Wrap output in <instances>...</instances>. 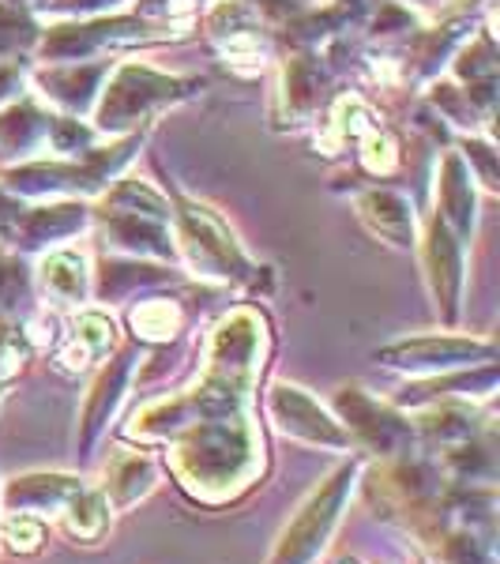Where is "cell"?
I'll return each mask as SVG.
<instances>
[{"label": "cell", "instance_id": "obj_8", "mask_svg": "<svg viewBox=\"0 0 500 564\" xmlns=\"http://www.w3.org/2000/svg\"><path fill=\"white\" fill-rule=\"evenodd\" d=\"M154 486V467H151V459H143V456H124V459H117V467L109 470V489L106 494L113 497V505L117 508H129L135 505L148 489Z\"/></svg>", "mask_w": 500, "mask_h": 564}, {"label": "cell", "instance_id": "obj_7", "mask_svg": "<svg viewBox=\"0 0 500 564\" xmlns=\"http://www.w3.org/2000/svg\"><path fill=\"white\" fill-rule=\"evenodd\" d=\"M361 215L372 223V230L384 234V238H392L395 245H406L411 241V212H406V204L392 193H369L361 199Z\"/></svg>", "mask_w": 500, "mask_h": 564}, {"label": "cell", "instance_id": "obj_4", "mask_svg": "<svg viewBox=\"0 0 500 564\" xmlns=\"http://www.w3.org/2000/svg\"><path fill=\"white\" fill-rule=\"evenodd\" d=\"M475 354H486V343H463V339H417V343H403V347L384 350L380 358L388 366H406V369H433V366H456L463 358H475Z\"/></svg>", "mask_w": 500, "mask_h": 564}, {"label": "cell", "instance_id": "obj_3", "mask_svg": "<svg viewBox=\"0 0 500 564\" xmlns=\"http://www.w3.org/2000/svg\"><path fill=\"white\" fill-rule=\"evenodd\" d=\"M271 414L290 436H302L308 444H327V448H347L350 444V436L339 430V422H331L320 411V403H313L302 388H275Z\"/></svg>", "mask_w": 500, "mask_h": 564}, {"label": "cell", "instance_id": "obj_2", "mask_svg": "<svg viewBox=\"0 0 500 564\" xmlns=\"http://www.w3.org/2000/svg\"><path fill=\"white\" fill-rule=\"evenodd\" d=\"M350 489H354V467H343L339 475L327 478L320 489H313L302 505V512L290 520L283 539H279V550H275V557H271V564H313L316 553L331 539Z\"/></svg>", "mask_w": 500, "mask_h": 564}, {"label": "cell", "instance_id": "obj_9", "mask_svg": "<svg viewBox=\"0 0 500 564\" xmlns=\"http://www.w3.org/2000/svg\"><path fill=\"white\" fill-rule=\"evenodd\" d=\"M124 377H129V361H121V366H113L106 372L102 380H98V388H95V395H90V403H87V417H84V444H90L98 436V430L106 425V417L109 411L117 406V399H121V384H124Z\"/></svg>", "mask_w": 500, "mask_h": 564}, {"label": "cell", "instance_id": "obj_6", "mask_svg": "<svg viewBox=\"0 0 500 564\" xmlns=\"http://www.w3.org/2000/svg\"><path fill=\"white\" fill-rule=\"evenodd\" d=\"M430 268H433V290L441 297V305L448 308V316H456V297H459V257L452 245L448 230L441 223L433 226V245H430Z\"/></svg>", "mask_w": 500, "mask_h": 564}, {"label": "cell", "instance_id": "obj_5", "mask_svg": "<svg viewBox=\"0 0 500 564\" xmlns=\"http://www.w3.org/2000/svg\"><path fill=\"white\" fill-rule=\"evenodd\" d=\"M339 406L347 411V417L354 422V430H358L372 448H384V452H395L399 441H406L411 430H406L399 417H392L388 411H380L377 403H369L366 395H358V391H350V395L339 399Z\"/></svg>", "mask_w": 500, "mask_h": 564}, {"label": "cell", "instance_id": "obj_12", "mask_svg": "<svg viewBox=\"0 0 500 564\" xmlns=\"http://www.w3.org/2000/svg\"><path fill=\"white\" fill-rule=\"evenodd\" d=\"M132 324L140 327L143 335H151V339H162V335H170V332H174L177 313H174V308H170L166 302H154V305L135 308Z\"/></svg>", "mask_w": 500, "mask_h": 564}, {"label": "cell", "instance_id": "obj_13", "mask_svg": "<svg viewBox=\"0 0 500 564\" xmlns=\"http://www.w3.org/2000/svg\"><path fill=\"white\" fill-rule=\"evenodd\" d=\"M79 343H84V358L87 354H102L109 343H113V324L106 321L102 313H87L84 321H79Z\"/></svg>", "mask_w": 500, "mask_h": 564}, {"label": "cell", "instance_id": "obj_14", "mask_svg": "<svg viewBox=\"0 0 500 564\" xmlns=\"http://www.w3.org/2000/svg\"><path fill=\"white\" fill-rule=\"evenodd\" d=\"M4 539L12 542V550L15 553H31V550H39V542H42V527L31 520L26 512H15L12 520L4 523Z\"/></svg>", "mask_w": 500, "mask_h": 564}, {"label": "cell", "instance_id": "obj_1", "mask_svg": "<svg viewBox=\"0 0 500 564\" xmlns=\"http://www.w3.org/2000/svg\"><path fill=\"white\" fill-rule=\"evenodd\" d=\"M257 463V436L241 417H218L185 441L181 448V475L204 494H222L249 478Z\"/></svg>", "mask_w": 500, "mask_h": 564}, {"label": "cell", "instance_id": "obj_11", "mask_svg": "<svg viewBox=\"0 0 500 564\" xmlns=\"http://www.w3.org/2000/svg\"><path fill=\"white\" fill-rule=\"evenodd\" d=\"M470 207H475V199H470L467 185H463L459 162L452 159L448 162V181H444V215L459 218V230H467V226H470Z\"/></svg>", "mask_w": 500, "mask_h": 564}, {"label": "cell", "instance_id": "obj_10", "mask_svg": "<svg viewBox=\"0 0 500 564\" xmlns=\"http://www.w3.org/2000/svg\"><path fill=\"white\" fill-rule=\"evenodd\" d=\"M45 290L57 294L61 302H76L84 294V260H76L72 252H57V257L45 260L42 268Z\"/></svg>", "mask_w": 500, "mask_h": 564}]
</instances>
